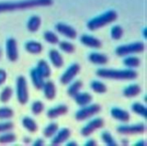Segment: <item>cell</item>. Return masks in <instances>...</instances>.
Returning a JSON list of instances; mask_svg holds the SVG:
<instances>
[{"mask_svg": "<svg viewBox=\"0 0 147 146\" xmlns=\"http://www.w3.org/2000/svg\"><path fill=\"white\" fill-rule=\"evenodd\" d=\"M53 3V0H22L18 2H1L0 13L36 7H46L52 5Z\"/></svg>", "mask_w": 147, "mask_h": 146, "instance_id": "1", "label": "cell"}, {"mask_svg": "<svg viewBox=\"0 0 147 146\" xmlns=\"http://www.w3.org/2000/svg\"><path fill=\"white\" fill-rule=\"evenodd\" d=\"M96 76L102 78L114 79V80H134L137 78L138 73L133 69L115 70V69H98Z\"/></svg>", "mask_w": 147, "mask_h": 146, "instance_id": "2", "label": "cell"}, {"mask_svg": "<svg viewBox=\"0 0 147 146\" xmlns=\"http://www.w3.org/2000/svg\"><path fill=\"white\" fill-rule=\"evenodd\" d=\"M117 17H118V14L115 10L113 9L108 10L107 12L90 20L87 23V28L91 31L97 30L115 22Z\"/></svg>", "mask_w": 147, "mask_h": 146, "instance_id": "3", "label": "cell"}, {"mask_svg": "<svg viewBox=\"0 0 147 146\" xmlns=\"http://www.w3.org/2000/svg\"><path fill=\"white\" fill-rule=\"evenodd\" d=\"M144 51H145V44L141 41H137L127 45L119 46L115 49V53L119 57H125L134 53H141Z\"/></svg>", "mask_w": 147, "mask_h": 146, "instance_id": "4", "label": "cell"}, {"mask_svg": "<svg viewBox=\"0 0 147 146\" xmlns=\"http://www.w3.org/2000/svg\"><path fill=\"white\" fill-rule=\"evenodd\" d=\"M16 96L20 104L24 105L28 101V89L26 78L23 76H19L16 79Z\"/></svg>", "mask_w": 147, "mask_h": 146, "instance_id": "5", "label": "cell"}, {"mask_svg": "<svg viewBox=\"0 0 147 146\" xmlns=\"http://www.w3.org/2000/svg\"><path fill=\"white\" fill-rule=\"evenodd\" d=\"M101 111V107L98 104H92L90 106H84L83 108L78 110L76 114L75 118L78 121H84L87 119H90L96 114H97Z\"/></svg>", "mask_w": 147, "mask_h": 146, "instance_id": "6", "label": "cell"}, {"mask_svg": "<svg viewBox=\"0 0 147 146\" xmlns=\"http://www.w3.org/2000/svg\"><path fill=\"white\" fill-rule=\"evenodd\" d=\"M146 125L144 123H140L132 126H122L117 128V133L122 135H134V134H142L146 132Z\"/></svg>", "mask_w": 147, "mask_h": 146, "instance_id": "7", "label": "cell"}, {"mask_svg": "<svg viewBox=\"0 0 147 146\" xmlns=\"http://www.w3.org/2000/svg\"><path fill=\"white\" fill-rule=\"evenodd\" d=\"M79 71H80V65L78 64H76V63L72 64L71 65H70L67 68V70L61 76L60 83L64 85L69 84L78 76Z\"/></svg>", "mask_w": 147, "mask_h": 146, "instance_id": "8", "label": "cell"}, {"mask_svg": "<svg viewBox=\"0 0 147 146\" xmlns=\"http://www.w3.org/2000/svg\"><path fill=\"white\" fill-rule=\"evenodd\" d=\"M104 126V120L102 118H96L91 121H90L85 126H84L81 130V134L84 137H89L95 131L101 129Z\"/></svg>", "mask_w": 147, "mask_h": 146, "instance_id": "9", "label": "cell"}, {"mask_svg": "<svg viewBox=\"0 0 147 146\" xmlns=\"http://www.w3.org/2000/svg\"><path fill=\"white\" fill-rule=\"evenodd\" d=\"M6 55L10 62H16L18 59L17 42L14 38H9L6 41Z\"/></svg>", "mask_w": 147, "mask_h": 146, "instance_id": "10", "label": "cell"}, {"mask_svg": "<svg viewBox=\"0 0 147 146\" xmlns=\"http://www.w3.org/2000/svg\"><path fill=\"white\" fill-rule=\"evenodd\" d=\"M55 29L62 35L69 38V39H71V40H74L77 38L78 36V33L76 31V29L74 28H72L71 26L70 25H67V24H65V23H58L56 24L55 26Z\"/></svg>", "mask_w": 147, "mask_h": 146, "instance_id": "11", "label": "cell"}, {"mask_svg": "<svg viewBox=\"0 0 147 146\" xmlns=\"http://www.w3.org/2000/svg\"><path fill=\"white\" fill-rule=\"evenodd\" d=\"M70 137H71V131H70V129H68V128H63L53 139V140L51 142V145H60L61 144H63L65 141H67Z\"/></svg>", "mask_w": 147, "mask_h": 146, "instance_id": "12", "label": "cell"}, {"mask_svg": "<svg viewBox=\"0 0 147 146\" xmlns=\"http://www.w3.org/2000/svg\"><path fill=\"white\" fill-rule=\"evenodd\" d=\"M110 114L114 119H115L119 121L124 122V123L128 122L130 120L129 113L127 111L121 109V108H113L110 110Z\"/></svg>", "mask_w": 147, "mask_h": 146, "instance_id": "13", "label": "cell"}, {"mask_svg": "<svg viewBox=\"0 0 147 146\" xmlns=\"http://www.w3.org/2000/svg\"><path fill=\"white\" fill-rule=\"evenodd\" d=\"M80 41L83 45L91 48H100L102 46V42L99 40V39L88 34L82 35L80 38Z\"/></svg>", "mask_w": 147, "mask_h": 146, "instance_id": "14", "label": "cell"}, {"mask_svg": "<svg viewBox=\"0 0 147 146\" xmlns=\"http://www.w3.org/2000/svg\"><path fill=\"white\" fill-rule=\"evenodd\" d=\"M68 113V108L65 105H59L47 111V115L49 119H56L58 117L65 115Z\"/></svg>", "mask_w": 147, "mask_h": 146, "instance_id": "15", "label": "cell"}, {"mask_svg": "<svg viewBox=\"0 0 147 146\" xmlns=\"http://www.w3.org/2000/svg\"><path fill=\"white\" fill-rule=\"evenodd\" d=\"M44 96L47 100H53L56 96V86L52 81H47L42 87Z\"/></svg>", "mask_w": 147, "mask_h": 146, "instance_id": "16", "label": "cell"}, {"mask_svg": "<svg viewBox=\"0 0 147 146\" xmlns=\"http://www.w3.org/2000/svg\"><path fill=\"white\" fill-rule=\"evenodd\" d=\"M30 77H31V80L32 83L34 84V86L35 87V89H41L43 85H44V77L40 75V73L38 71V70L36 68H34L31 70L30 71Z\"/></svg>", "mask_w": 147, "mask_h": 146, "instance_id": "17", "label": "cell"}, {"mask_svg": "<svg viewBox=\"0 0 147 146\" xmlns=\"http://www.w3.org/2000/svg\"><path fill=\"white\" fill-rule=\"evenodd\" d=\"M49 59L56 68H60L64 65V59L60 52L55 49H52L49 51Z\"/></svg>", "mask_w": 147, "mask_h": 146, "instance_id": "18", "label": "cell"}, {"mask_svg": "<svg viewBox=\"0 0 147 146\" xmlns=\"http://www.w3.org/2000/svg\"><path fill=\"white\" fill-rule=\"evenodd\" d=\"M25 49L28 52L32 54H39L43 50V46L40 42L30 40L25 44Z\"/></svg>", "mask_w": 147, "mask_h": 146, "instance_id": "19", "label": "cell"}, {"mask_svg": "<svg viewBox=\"0 0 147 146\" xmlns=\"http://www.w3.org/2000/svg\"><path fill=\"white\" fill-rule=\"evenodd\" d=\"M89 60L90 62L95 64V65H106L109 61L108 57L103 53L99 52H91L89 55Z\"/></svg>", "mask_w": 147, "mask_h": 146, "instance_id": "20", "label": "cell"}, {"mask_svg": "<svg viewBox=\"0 0 147 146\" xmlns=\"http://www.w3.org/2000/svg\"><path fill=\"white\" fill-rule=\"evenodd\" d=\"M75 98V102L78 105L81 106V107H84V106H87L89 105L93 97L90 94L87 93V92H84V93H78L77 96H74Z\"/></svg>", "mask_w": 147, "mask_h": 146, "instance_id": "21", "label": "cell"}, {"mask_svg": "<svg viewBox=\"0 0 147 146\" xmlns=\"http://www.w3.org/2000/svg\"><path fill=\"white\" fill-rule=\"evenodd\" d=\"M141 92V88L139 84H131L123 90V96L127 98H133L139 96Z\"/></svg>", "mask_w": 147, "mask_h": 146, "instance_id": "22", "label": "cell"}, {"mask_svg": "<svg viewBox=\"0 0 147 146\" xmlns=\"http://www.w3.org/2000/svg\"><path fill=\"white\" fill-rule=\"evenodd\" d=\"M41 25V19L38 15H33L32 17L29 18L27 23V28L28 30L31 33L36 32Z\"/></svg>", "mask_w": 147, "mask_h": 146, "instance_id": "23", "label": "cell"}, {"mask_svg": "<svg viewBox=\"0 0 147 146\" xmlns=\"http://www.w3.org/2000/svg\"><path fill=\"white\" fill-rule=\"evenodd\" d=\"M36 69L38 70V71L40 73V75L44 78H48L51 76V71H52L51 68H50L49 65L47 64V62L43 59H41L38 62Z\"/></svg>", "mask_w": 147, "mask_h": 146, "instance_id": "24", "label": "cell"}, {"mask_svg": "<svg viewBox=\"0 0 147 146\" xmlns=\"http://www.w3.org/2000/svg\"><path fill=\"white\" fill-rule=\"evenodd\" d=\"M22 126H24V128L30 132V133H35L38 130V125L37 123L34 121V120H33L30 117H24L22 119Z\"/></svg>", "mask_w": 147, "mask_h": 146, "instance_id": "25", "label": "cell"}, {"mask_svg": "<svg viewBox=\"0 0 147 146\" xmlns=\"http://www.w3.org/2000/svg\"><path fill=\"white\" fill-rule=\"evenodd\" d=\"M82 88H83V82L80 81V80H77V81L73 82L71 84V86L68 88L67 94H68L69 96L74 97L75 96H77L80 92Z\"/></svg>", "mask_w": 147, "mask_h": 146, "instance_id": "26", "label": "cell"}, {"mask_svg": "<svg viewBox=\"0 0 147 146\" xmlns=\"http://www.w3.org/2000/svg\"><path fill=\"white\" fill-rule=\"evenodd\" d=\"M123 64L128 69H134V68H137V67L140 66V59L138 57L130 56V57L126 58L123 60Z\"/></svg>", "mask_w": 147, "mask_h": 146, "instance_id": "27", "label": "cell"}, {"mask_svg": "<svg viewBox=\"0 0 147 146\" xmlns=\"http://www.w3.org/2000/svg\"><path fill=\"white\" fill-rule=\"evenodd\" d=\"M90 88H91V89L94 92L98 93V94H104L107 91V86H106V84H104L102 82L97 81V80H95V81L91 82Z\"/></svg>", "mask_w": 147, "mask_h": 146, "instance_id": "28", "label": "cell"}, {"mask_svg": "<svg viewBox=\"0 0 147 146\" xmlns=\"http://www.w3.org/2000/svg\"><path fill=\"white\" fill-rule=\"evenodd\" d=\"M59 130V125L57 123H51L49 124L43 131V134L46 138H51L56 134Z\"/></svg>", "mask_w": 147, "mask_h": 146, "instance_id": "29", "label": "cell"}, {"mask_svg": "<svg viewBox=\"0 0 147 146\" xmlns=\"http://www.w3.org/2000/svg\"><path fill=\"white\" fill-rule=\"evenodd\" d=\"M132 110H133L135 114H139V115H141V116H143L144 118H146V106L143 105L142 103H140V102H135V103H134L133 106H132Z\"/></svg>", "mask_w": 147, "mask_h": 146, "instance_id": "30", "label": "cell"}, {"mask_svg": "<svg viewBox=\"0 0 147 146\" xmlns=\"http://www.w3.org/2000/svg\"><path fill=\"white\" fill-rule=\"evenodd\" d=\"M12 94H13L12 89L10 87H8V86L5 87L0 94V102L3 103H7L10 100Z\"/></svg>", "mask_w": 147, "mask_h": 146, "instance_id": "31", "label": "cell"}, {"mask_svg": "<svg viewBox=\"0 0 147 146\" xmlns=\"http://www.w3.org/2000/svg\"><path fill=\"white\" fill-rule=\"evenodd\" d=\"M124 30L120 25H115L111 28V37L115 40H121V37L123 36Z\"/></svg>", "mask_w": 147, "mask_h": 146, "instance_id": "32", "label": "cell"}, {"mask_svg": "<svg viewBox=\"0 0 147 146\" xmlns=\"http://www.w3.org/2000/svg\"><path fill=\"white\" fill-rule=\"evenodd\" d=\"M59 46L61 51H63L64 52H66V53H73L76 50L75 46L73 44H71V42H68V41H65V40L59 42Z\"/></svg>", "mask_w": 147, "mask_h": 146, "instance_id": "33", "label": "cell"}, {"mask_svg": "<svg viewBox=\"0 0 147 146\" xmlns=\"http://www.w3.org/2000/svg\"><path fill=\"white\" fill-rule=\"evenodd\" d=\"M44 39L47 42L50 43V44H53V45H55V44H58L59 40V37L58 35L52 32V31H47L45 34H44Z\"/></svg>", "mask_w": 147, "mask_h": 146, "instance_id": "34", "label": "cell"}, {"mask_svg": "<svg viewBox=\"0 0 147 146\" xmlns=\"http://www.w3.org/2000/svg\"><path fill=\"white\" fill-rule=\"evenodd\" d=\"M102 141L109 146H116L117 144L115 140V139L113 138V136L110 134V133L109 132H103L102 133Z\"/></svg>", "mask_w": 147, "mask_h": 146, "instance_id": "35", "label": "cell"}, {"mask_svg": "<svg viewBox=\"0 0 147 146\" xmlns=\"http://www.w3.org/2000/svg\"><path fill=\"white\" fill-rule=\"evenodd\" d=\"M14 116V111L8 108H0V120H8Z\"/></svg>", "mask_w": 147, "mask_h": 146, "instance_id": "36", "label": "cell"}, {"mask_svg": "<svg viewBox=\"0 0 147 146\" xmlns=\"http://www.w3.org/2000/svg\"><path fill=\"white\" fill-rule=\"evenodd\" d=\"M31 110H32V113L34 115L40 114L43 112V110H44V104H43V102H41L40 101H35L32 104Z\"/></svg>", "mask_w": 147, "mask_h": 146, "instance_id": "37", "label": "cell"}, {"mask_svg": "<svg viewBox=\"0 0 147 146\" xmlns=\"http://www.w3.org/2000/svg\"><path fill=\"white\" fill-rule=\"evenodd\" d=\"M16 140V137L13 133H5L0 136V144L5 145V144H10Z\"/></svg>", "mask_w": 147, "mask_h": 146, "instance_id": "38", "label": "cell"}, {"mask_svg": "<svg viewBox=\"0 0 147 146\" xmlns=\"http://www.w3.org/2000/svg\"><path fill=\"white\" fill-rule=\"evenodd\" d=\"M14 128V124L12 122L7 121L0 123V133H6Z\"/></svg>", "mask_w": 147, "mask_h": 146, "instance_id": "39", "label": "cell"}, {"mask_svg": "<svg viewBox=\"0 0 147 146\" xmlns=\"http://www.w3.org/2000/svg\"><path fill=\"white\" fill-rule=\"evenodd\" d=\"M7 78V73L4 70L0 69V85H2L3 83H5Z\"/></svg>", "mask_w": 147, "mask_h": 146, "instance_id": "40", "label": "cell"}, {"mask_svg": "<svg viewBox=\"0 0 147 146\" xmlns=\"http://www.w3.org/2000/svg\"><path fill=\"white\" fill-rule=\"evenodd\" d=\"M45 145V142H44V140L43 139H37L35 142H34V145L35 146H42Z\"/></svg>", "mask_w": 147, "mask_h": 146, "instance_id": "41", "label": "cell"}, {"mask_svg": "<svg viewBox=\"0 0 147 146\" xmlns=\"http://www.w3.org/2000/svg\"><path fill=\"white\" fill-rule=\"evenodd\" d=\"M97 145L96 144V142L95 141V140H89V141H87V143H85L84 144V145H86V146H96Z\"/></svg>", "mask_w": 147, "mask_h": 146, "instance_id": "42", "label": "cell"}, {"mask_svg": "<svg viewBox=\"0 0 147 146\" xmlns=\"http://www.w3.org/2000/svg\"><path fill=\"white\" fill-rule=\"evenodd\" d=\"M23 142H24L25 144H29V143L31 142V139H30V138L26 137V138H24V139H23Z\"/></svg>", "mask_w": 147, "mask_h": 146, "instance_id": "43", "label": "cell"}, {"mask_svg": "<svg viewBox=\"0 0 147 146\" xmlns=\"http://www.w3.org/2000/svg\"><path fill=\"white\" fill-rule=\"evenodd\" d=\"M67 146H77V143H75L74 141H72L71 143H68Z\"/></svg>", "mask_w": 147, "mask_h": 146, "instance_id": "44", "label": "cell"}, {"mask_svg": "<svg viewBox=\"0 0 147 146\" xmlns=\"http://www.w3.org/2000/svg\"><path fill=\"white\" fill-rule=\"evenodd\" d=\"M122 144H123L124 145H128V140L123 139V140H122Z\"/></svg>", "mask_w": 147, "mask_h": 146, "instance_id": "45", "label": "cell"}, {"mask_svg": "<svg viewBox=\"0 0 147 146\" xmlns=\"http://www.w3.org/2000/svg\"><path fill=\"white\" fill-rule=\"evenodd\" d=\"M140 143H138V144H135V145H145L146 144L145 143H141V141H140Z\"/></svg>", "mask_w": 147, "mask_h": 146, "instance_id": "46", "label": "cell"}, {"mask_svg": "<svg viewBox=\"0 0 147 146\" xmlns=\"http://www.w3.org/2000/svg\"><path fill=\"white\" fill-rule=\"evenodd\" d=\"M146 28H145V29H144V37H145V38L146 37Z\"/></svg>", "mask_w": 147, "mask_h": 146, "instance_id": "47", "label": "cell"}, {"mask_svg": "<svg viewBox=\"0 0 147 146\" xmlns=\"http://www.w3.org/2000/svg\"><path fill=\"white\" fill-rule=\"evenodd\" d=\"M1 55H2V51H1V49H0V58H1Z\"/></svg>", "mask_w": 147, "mask_h": 146, "instance_id": "48", "label": "cell"}]
</instances>
